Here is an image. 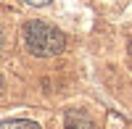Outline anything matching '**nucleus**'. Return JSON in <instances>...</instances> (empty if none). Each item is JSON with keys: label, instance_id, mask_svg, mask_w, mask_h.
I'll use <instances>...</instances> for the list:
<instances>
[{"label": "nucleus", "instance_id": "423d86ee", "mask_svg": "<svg viewBox=\"0 0 132 129\" xmlns=\"http://www.w3.org/2000/svg\"><path fill=\"white\" fill-rule=\"evenodd\" d=\"M0 90H3V79H0Z\"/></svg>", "mask_w": 132, "mask_h": 129}, {"label": "nucleus", "instance_id": "39448f33", "mask_svg": "<svg viewBox=\"0 0 132 129\" xmlns=\"http://www.w3.org/2000/svg\"><path fill=\"white\" fill-rule=\"evenodd\" d=\"M0 45H3V32H0Z\"/></svg>", "mask_w": 132, "mask_h": 129}, {"label": "nucleus", "instance_id": "f03ea898", "mask_svg": "<svg viewBox=\"0 0 132 129\" xmlns=\"http://www.w3.org/2000/svg\"><path fill=\"white\" fill-rule=\"evenodd\" d=\"M66 129H95V124L87 119L85 113L71 111V113H66Z\"/></svg>", "mask_w": 132, "mask_h": 129}, {"label": "nucleus", "instance_id": "7ed1b4c3", "mask_svg": "<svg viewBox=\"0 0 132 129\" xmlns=\"http://www.w3.org/2000/svg\"><path fill=\"white\" fill-rule=\"evenodd\" d=\"M0 129H40V124L29 119H5L0 121Z\"/></svg>", "mask_w": 132, "mask_h": 129}, {"label": "nucleus", "instance_id": "20e7f679", "mask_svg": "<svg viewBox=\"0 0 132 129\" xmlns=\"http://www.w3.org/2000/svg\"><path fill=\"white\" fill-rule=\"evenodd\" d=\"M24 3H27V5H48L50 0H24Z\"/></svg>", "mask_w": 132, "mask_h": 129}, {"label": "nucleus", "instance_id": "f257e3e1", "mask_svg": "<svg viewBox=\"0 0 132 129\" xmlns=\"http://www.w3.org/2000/svg\"><path fill=\"white\" fill-rule=\"evenodd\" d=\"M24 45L32 56L50 58L66 48V37L61 34V29L45 24V21H29L24 26Z\"/></svg>", "mask_w": 132, "mask_h": 129}]
</instances>
